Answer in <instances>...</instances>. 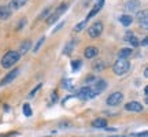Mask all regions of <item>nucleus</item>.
<instances>
[{"mask_svg":"<svg viewBox=\"0 0 148 137\" xmlns=\"http://www.w3.org/2000/svg\"><path fill=\"white\" fill-rule=\"evenodd\" d=\"M21 59V55L16 51H8L4 53V56L1 58V67L10 68L12 64H15L18 60Z\"/></svg>","mask_w":148,"mask_h":137,"instance_id":"1","label":"nucleus"},{"mask_svg":"<svg viewBox=\"0 0 148 137\" xmlns=\"http://www.w3.org/2000/svg\"><path fill=\"white\" fill-rule=\"evenodd\" d=\"M129 68H130V63L126 59H118L112 66V71L116 75H123V74H126L129 71Z\"/></svg>","mask_w":148,"mask_h":137,"instance_id":"2","label":"nucleus"},{"mask_svg":"<svg viewBox=\"0 0 148 137\" xmlns=\"http://www.w3.org/2000/svg\"><path fill=\"white\" fill-rule=\"evenodd\" d=\"M67 7H69V4H67V3H62V4L59 5L58 8L55 10V12H53L52 15L48 16V19H47L48 25H53V23H56V21H58L59 18L62 16V14H63V12H66Z\"/></svg>","mask_w":148,"mask_h":137,"instance_id":"3","label":"nucleus"},{"mask_svg":"<svg viewBox=\"0 0 148 137\" xmlns=\"http://www.w3.org/2000/svg\"><path fill=\"white\" fill-rule=\"evenodd\" d=\"M97 95L93 92V89L90 86H84V88L77 90V97L81 99V100H89V99H93Z\"/></svg>","mask_w":148,"mask_h":137,"instance_id":"4","label":"nucleus"},{"mask_svg":"<svg viewBox=\"0 0 148 137\" xmlns=\"http://www.w3.org/2000/svg\"><path fill=\"white\" fill-rule=\"evenodd\" d=\"M103 32V23L101 22H95L92 26L88 27V36L92 37V38H96L99 37Z\"/></svg>","mask_w":148,"mask_h":137,"instance_id":"5","label":"nucleus"},{"mask_svg":"<svg viewBox=\"0 0 148 137\" xmlns=\"http://www.w3.org/2000/svg\"><path fill=\"white\" fill-rule=\"evenodd\" d=\"M123 100V95H122L121 92H114V93H111L108 97H107V104L111 105V107H115V105H119L121 104V101Z\"/></svg>","mask_w":148,"mask_h":137,"instance_id":"6","label":"nucleus"},{"mask_svg":"<svg viewBox=\"0 0 148 137\" xmlns=\"http://www.w3.org/2000/svg\"><path fill=\"white\" fill-rule=\"evenodd\" d=\"M19 74V68H14L12 71H10V73L5 75L4 78L0 81V86H4V85H7V84H10L11 81H14V79L16 78V75Z\"/></svg>","mask_w":148,"mask_h":137,"instance_id":"7","label":"nucleus"},{"mask_svg":"<svg viewBox=\"0 0 148 137\" xmlns=\"http://www.w3.org/2000/svg\"><path fill=\"white\" fill-rule=\"evenodd\" d=\"M140 7H141V3L138 0H129L125 4V11H127V12H136V11L140 10Z\"/></svg>","mask_w":148,"mask_h":137,"instance_id":"8","label":"nucleus"},{"mask_svg":"<svg viewBox=\"0 0 148 137\" xmlns=\"http://www.w3.org/2000/svg\"><path fill=\"white\" fill-rule=\"evenodd\" d=\"M90 88L93 89V92H95L96 95H99V93H101V92L107 88V82L104 79H96L93 86H90Z\"/></svg>","mask_w":148,"mask_h":137,"instance_id":"9","label":"nucleus"},{"mask_svg":"<svg viewBox=\"0 0 148 137\" xmlns=\"http://www.w3.org/2000/svg\"><path fill=\"white\" fill-rule=\"evenodd\" d=\"M125 110L126 111H132V112H141L144 110V107L138 101H129L125 105Z\"/></svg>","mask_w":148,"mask_h":137,"instance_id":"10","label":"nucleus"},{"mask_svg":"<svg viewBox=\"0 0 148 137\" xmlns=\"http://www.w3.org/2000/svg\"><path fill=\"white\" fill-rule=\"evenodd\" d=\"M103 5H104V0H99V3H97V4H96L95 7H93V8L90 10V12L88 14V16L85 18V21L89 22L90 18H93V16H95L96 14H97V12H99V11L101 10V7H103Z\"/></svg>","mask_w":148,"mask_h":137,"instance_id":"11","label":"nucleus"},{"mask_svg":"<svg viewBox=\"0 0 148 137\" xmlns=\"http://www.w3.org/2000/svg\"><path fill=\"white\" fill-rule=\"evenodd\" d=\"M97 53H99V49L96 47H86L84 51V56L86 59H93L97 56Z\"/></svg>","mask_w":148,"mask_h":137,"instance_id":"12","label":"nucleus"},{"mask_svg":"<svg viewBox=\"0 0 148 137\" xmlns=\"http://www.w3.org/2000/svg\"><path fill=\"white\" fill-rule=\"evenodd\" d=\"M125 41H127L132 47H138L140 45V41H138V38L132 32H127L126 36H125Z\"/></svg>","mask_w":148,"mask_h":137,"instance_id":"13","label":"nucleus"},{"mask_svg":"<svg viewBox=\"0 0 148 137\" xmlns=\"http://www.w3.org/2000/svg\"><path fill=\"white\" fill-rule=\"evenodd\" d=\"M11 16V8L8 5H0V19H8Z\"/></svg>","mask_w":148,"mask_h":137,"instance_id":"14","label":"nucleus"},{"mask_svg":"<svg viewBox=\"0 0 148 137\" xmlns=\"http://www.w3.org/2000/svg\"><path fill=\"white\" fill-rule=\"evenodd\" d=\"M27 1H29V0H12V1H11V4L8 5V7H10L11 10H18V8L23 7Z\"/></svg>","mask_w":148,"mask_h":137,"instance_id":"15","label":"nucleus"},{"mask_svg":"<svg viewBox=\"0 0 148 137\" xmlns=\"http://www.w3.org/2000/svg\"><path fill=\"white\" fill-rule=\"evenodd\" d=\"M119 22H121L122 26H130V25H132V22H133V18H132V15L125 14V15L119 16Z\"/></svg>","mask_w":148,"mask_h":137,"instance_id":"16","label":"nucleus"},{"mask_svg":"<svg viewBox=\"0 0 148 137\" xmlns=\"http://www.w3.org/2000/svg\"><path fill=\"white\" fill-rule=\"evenodd\" d=\"M30 47H32V42L29 41V40H26V41H23L21 44V47H19V51H18V53H19V55H25V53L27 52V51H29V49H30Z\"/></svg>","mask_w":148,"mask_h":137,"instance_id":"17","label":"nucleus"},{"mask_svg":"<svg viewBox=\"0 0 148 137\" xmlns=\"http://www.w3.org/2000/svg\"><path fill=\"white\" fill-rule=\"evenodd\" d=\"M132 53H133L132 48H122V49H119V52H118V58L119 59H126V58H129Z\"/></svg>","mask_w":148,"mask_h":137,"instance_id":"18","label":"nucleus"},{"mask_svg":"<svg viewBox=\"0 0 148 137\" xmlns=\"http://www.w3.org/2000/svg\"><path fill=\"white\" fill-rule=\"evenodd\" d=\"M75 44H77V41H75V40H70V41L66 44V47L63 48V55H70V53L73 52Z\"/></svg>","mask_w":148,"mask_h":137,"instance_id":"19","label":"nucleus"},{"mask_svg":"<svg viewBox=\"0 0 148 137\" xmlns=\"http://www.w3.org/2000/svg\"><path fill=\"white\" fill-rule=\"evenodd\" d=\"M92 126L97 127V129L107 127V119H104V118H97V119H95V121L92 122Z\"/></svg>","mask_w":148,"mask_h":137,"instance_id":"20","label":"nucleus"},{"mask_svg":"<svg viewBox=\"0 0 148 137\" xmlns=\"http://www.w3.org/2000/svg\"><path fill=\"white\" fill-rule=\"evenodd\" d=\"M62 88H63V89H67V90H74L75 88H74L73 79H70V78L63 79V82H62Z\"/></svg>","mask_w":148,"mask_h":137,"instance_id":"21","label":"nucleus"},{"mask_svg":"<svg viewBox=\"0 0 148 137\" xmlns=\"http://www.w3.org/2000/svg\"><path fill=\"white\" fill-rule=\"evenodd\" d=\"M22 111H23V115H25V116H32L33 115V111H32L30 105L27 104V103H25V104H23V107H22Z\"/></svg>","mask_w":148,"mask_h":137,"instance_id":"22","label":"nucleus"},{"mask_svg":"<svg viewBox=\"0 0 148 137\" xmlns=\"http://www.w3.org/2000/svg\"><path fill=\"white\" fill-rule=\"evenodd\" d=\"M86 23H88V22L84 19L82 22H79V23H77V25L74 26V30H75V32H81V30H84L85 27H86Z\"/></svg>","mask_w":148,"mask_h":137,"instance_id":"23","label":"nucleus"},{"mask_svg":"<svg viewBox=\"0 0 148 137\" xmlns=\"http://www.w3.org/2000/svg\"><path fill=\"white\" fill-rule=\"evenodd\" d=\"M81 64H82V62H81L79 59L73 60V62H71V68H73V71H78L79 68H81Z\"/></svg>","mask_w":148,"mask_h":137,"instance_id":"24","label":"nucleus"},{"mask_svg":"<svg viewBox=\"0 0 148 137\" xmlns=\"http://www.w3.org/2000/svg\"><path fill=\"white\" fill-rule=\"evenodd\" d=\"M44 41H45V37L44 36L40 37V38H38V41H37V44H36V47L33 48V52H38V49H40V47L44 44Z\"/></svg>","mask_w":148,"mask_h":137,"instance_id":"25","label":"nucleus"},{"mask_svg":"<svg viewBox=\"0 0 148 137\" xmlns=\"http://www.w3.org/2000/svg\"><path fill=\"white\" fill-rule=\"evenodd\" d=\"M41 86H42V84H38V85H36V86H34V89H33V90H30V93H29V99H32L33 96H34V95H36V93H37V90L40 89Z\"/></svg>","mask_w":148,"mask_h":137,"instance_id":"26","label":"nucleus"},{"mask_svg":"<svg viewBox=\"0 0 148 137\" xmlns=\"http://www.w3.org/2000/svg\"><path fill=\"white\" fill-rule=\"evenodd\" d=\"M103 67H104V66H103V62H99V63L93 64V68H95V70H97V71H100Z\"/></svg>","mask_w":148,"mask_h":137,"instance_id":"27","label":"nucleus"},{"mask_svg":"<svg viewBox=\"0 0 148 137\" xmlns=\"http://www.w3.org/2000/svg\"><path fill=\"white\" fill-rule=\"evenodd\" d=\"M51 101H52V103H56V101H58V93H56V92H52V93H51Z\"/></svg>","mask_w":148,"mask_h":137,"instance_id":"28","label":"nucleus"},{"mask_svg":"<svg viewBox=\"0 0 148 137\" xmlns=\"http://www.w3.org/2000/svg\"><path fill=\"white\" fill-rule=\"evenodd\" d=\"M62 26H64V22H60L59 25H56V26H55V29H53V33H56Z\"/></svg>","mask_w":148,"mask_h":137,"instance_id":"29","label":"nucleus"},{"mask_svg":"<svg viewBox=\"0 0 148 137\" xmlns=\"http://www.w3.org/2000/svg\"><path fill=\"white\" fill-rule=\"evenodd\" d=\"M49 11H51V8H45V11H44V12H42L40 16H41V18H42V16H45L47 14H49Z\"/></svg>","mask_w":148,"mask_h":137,"instance_id":"30","label":"nucleus"},{"mask_svg":"<svg viewBox=\"0 0 148 137\" xmlns=\"http://www.w3.org/2000/svg\"><path fill=\"white\" fill-rule=\"evenodd\" d=\"M148 38H147V37H144V38H143V42H141V45H143V47H147V44H148Z\"/></svg>","mask_w":148,"mask_h":137,"instance_id":"31","label":"nucleus"},{"mask_svg":"<svg viewBox=\"0 0 148 137\" xmlns=\"http://www.w3.org/2000/svg\"><path fill=\"white\" fill-rule=\"evenodd\" d=\"M144 77H145V78H148V68H145V70H144Z\"/></svg>","mask_w":148,"mask_h":137,"instance_id":"32","label":"nucleus"},{"mask_svg":"<svg viewBox=\"0 0 148 137\" xmlns=\"http://www.w3.org/2000/svg\"><path fill=\"white\" fill-rule=\"evenodd\" d=\"M0 137H5V136H3V134H0Z\"/></svg>","mask_w":148,"mask_h":137,"instance_id":"33","label":"nucleus"}]
</instances>
